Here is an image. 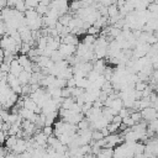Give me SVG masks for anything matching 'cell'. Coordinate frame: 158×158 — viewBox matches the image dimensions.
Returning a JSON list of instances; mask_svg holds the SVG:
<instances>
[{"mask_svg": "<svg viewBox=\"0 0 158 158\" xmlns=\"http://www.w3.org/2000/svg\"><path fill=\"white\" fill-rule=\"evenodd\" d=\"M156 158H158V157H156Z\"/></svg>", "mask_w": 158, "mask_h": 158, "instance_id": "2", "label": "cell"}, {"mask_svg": "<svg viewBox=\"0 0 158 158\" xmlns=\"http://www.w3.org/2000/svg\"><path fill=\"white\" fill-rule=\"evenodd\" d=\"M141 116H142V118L144 121H147L149 123V122H152V121L158 118V110H156V109L149 106V107H147V109L141 111Z\"/></svg>", "mask_w": 158, "mask_h": 158, "instance_id": "1", "label": "cell"}]
</instances>
